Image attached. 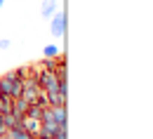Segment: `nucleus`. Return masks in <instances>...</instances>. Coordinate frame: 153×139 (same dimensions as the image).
Wrapping results in <instances>:
<instances>
[{"label":"nucleus","instance_id":"f257e3e1","mask_svg":"<svg viewBox=\"0 0 153 139\" xmlns=\"http://www.w3.org/2000/svg\"><path fill=\"white\" fill-rule=\"evenodd\" d=\"M50 31H52L54 38H61L66 33V14L64 12H54L50 17Z\"/></svg>","mask_w":153,"mask_h":139},{"label":"nucleus","instance_id":"f03ea898","mask_svg":"<svg viewBox=\"0 0 153 139\" xmlns=\"http://www.w3.org/2000/svg\"><path fill=\"white\" fill-rule=\"evenodd\" d=\"M57 7H59V0H42V5H40V17L50 21V17L57 12Z\"/></svg>","mask_w":153,"mask_h":139},{"label":"nucleus","instance_id":"7ed1b4c3","mask_svg":"<svg viewBox=\"0 0 153 139\" xmlns=\"http://www.w3.org/2000/svg\"><path fill=\"white\" fill-rule=\"evenodd\" d=\"M19 127H24L28 135H33V137H36V135L40 132V120H38V118H28V116H24Z\"/></svg>","mask_w":153,"mask_h":139},{"label":"nucleus","instance_id":"20e7f679","mask_svg":"<svg viewBox=\"0 0 153 139\" xmlns=\"http://www.w3.org/2000/svg\"><path fill=\"white\" fill-rule=\"evenodd\" d=\"M45 99H47V106H59V104H66V94H61L59 90H50L45 92Z\"/></svg>","mask_w":153,"mask_h":139},{"label":"nucleus","instance_id":"39448f33","mask_svg":"<svg viewBox=\"0 0 153 139\" xmlns=\"http://www.w3.org/2000/svg\"><path fill=\"white\" fill-rule=\"evenodd\" d=\"M2 137H5V139H36L33 135H28L24 127H10Z\"/></svg>","mask_w":153,"mask_h":139},{"label":"nucleus","instance_id":"423d86ee","mask_svg":"<svg viewBox=\"0 0 153 139\" xmlns=\"http://www.w3.org/2000/svg\"><path fill=\"white\" fill-rule=\"evenodd\" d=\"M52 116H54V123L59 127H66V104L52 106Z\"/></svg>","mask_w":153,"mask_h":139},{"label":"nucleus","instance_id":"0eeeda50","mask_svg":"<svg viewBox=\"0 0 153 139\" xmlns=\"http://www.w3.org/2000/svg\"><path fill=\"white\" fill-rule=\"evenodd\" d=\"M59 54H61L59 45H45L42 47V59H57Z\"/></svg>","mask_w":153,"mask_h":139},{"label":"nucleus","instance_id":"6e6552de","mask_svg":"<svg viewBox=\"0 0 153 139\" xmlns=\"http://www.w3.org/2000/svg\"><path fill=\"white\" fill-rule=\"evenodd\" d=\"M40 111H42V106H40V104H28L24 116H28V118H38V120H40Z\"/></svg>","mask_w":153,"mask_h":139},{"label":"nucleus","instance_id":"1a4fd4ad","mask_svg":"<svg viewBox=\"0 0 153 139\" xmlns=\"http://www.w3.org/2000/svg\"><path fill=\"white\" fill-rule=\"evenodd\" d=\"M7 111H12V97L0 94V113H7Z\"/></svg>","mask_w":153,"mask_h":139},{"label":"nucleus","instance_id":"9d476101","mask_svg":"<svg viewBox=\"0 0 153 139\" xmlns=\"http://www.w3.org/2000/svg\"><path fill=\"white\" fill-rule=\"evenodd\" d=\"M10 45H12V42L7 38H0V50H10Z\"/></svg>","mask_w":153,"mask_h":139},{"label":"nucleus","instance_id":"9b49d317","mask_svg":"<svg viewBox=\"0 0 153 139\" xmlns=\"http://www.w3.org/2000/svg\"><path fill=\"white\" fill-rule=\"evenodd\" d=\"M0 135H5V127H2V118H0Z\"/></svg>","mask_w":153,"mask_h":139},{"label":"nucleus","instance_id":"f8f14e48","mask_svg":"<svg viewBox=\"0 0 153 139\" xmlns=\"http://www.w3.org/2000/svg\"><path fill=\"white\" fill-rule=\"evenodd\" d=\"M2 5H5V0H0V7H2Z\"/></svg>","mask_w":153,"mask_h":139},{"label":"nucleus","instance_id":"ddd939ff","mask_svg":"<svg viewBox=\"0 0 153 139\" xmlns=\"http://www.w3.org/2000/svg\"><path fill=\"white\" fill-rule=\"evenodd\" d=\"M47 139H57V137H47Z\"/></svg>","mask_w":153,"mask_h":139},{"label":"nucleus","instance_id":"4468645a","mask_svg":"<svg viewBox=\"0 0 153 139\" xmlns=\"http://www.w3.org/2000/svg\"><path fill=\"white\" fill-rule=\"evenodd\" d=\"M0 139H2V135H0Z\"/></svg>","mask_w":153,"mask_h":139}]
</instances>
